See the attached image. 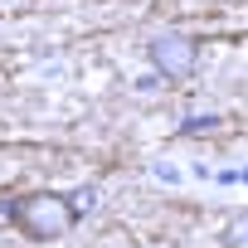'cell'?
Returning <instances> with one entry per match:
<instances>
[{
    "label": "cell",
    "instance_id": "obj_1",
    "mask_svg": "<svg viewBox=\"0 0 248 248\" xmlns=\"http://www.w3.org/2000/svg\"><path fill=\"white\" fill-rule=\"evenodd\" d=\"M5 214H10V224H15L25 238H34V243L63 238V233L78 224V219H73V209H68V200H63V195H49V190L10 200V204H5Z\"/></svg>",
    "mask_w": 248,
    "mask_h": 248
},
{
    "label": "cell",
    "instance_id": "obj_2",
    "mask_svg": "<svg viewBox=\"0 0 248 248\" xmlns=\"http://www.w3.org/2000/svg\"><path fill=\"white\" fill-rule=\"evenodd\" d=\"M146 59H151V68H156L161 78H190L195 63H200V49H195V39H185V34H156V39L146 44Z\"/></svg>",
    "mask_w": 248,
    "mask_h": 248
},
{
    "label": "cell",
    "instance_id": "obj_3",
    "mask_svg": "<svg viewBox=\"0 0 248 248\" xmlns=\"http://www.w3.org/2000/svg\"><path fill=\"white\" fill-rule=\"evenodd\" d=\"M63 200H68L73 219H83V214H88V209L97 204V190H93V185H83V190H73V195H63Z\"/></svg>",
    "mask_w": 248,
    "mask_h": 248
},
{
    "label": "cell",
    "instance_id": "obj_4",
    "mask_svg": "<svg viewBox=\"0 0 248 248\" xmlns=\"http://www.w3.org/2000/svg\"><path fill=\"white\" fill-rule=\"evenodd\" d=\"M224 243H229V248H248V214H238V219L224 229Z\"/></svg>",
    "mask_w": 248,
    "mask_h": 248
}]
</instances>
